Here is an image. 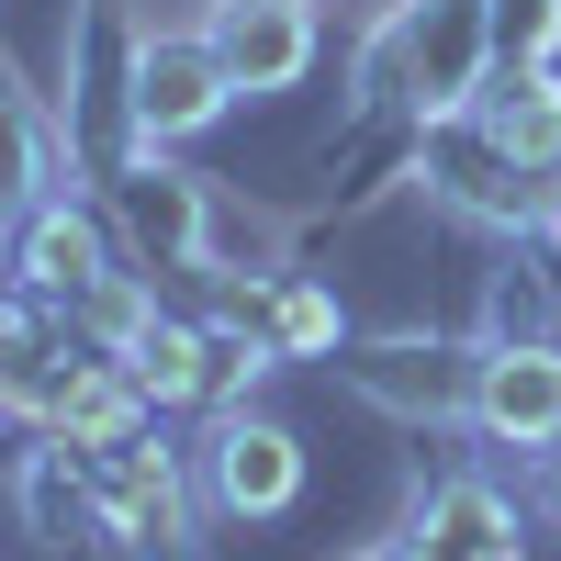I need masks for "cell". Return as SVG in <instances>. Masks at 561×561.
<instances>
[{
  "instance_id": "cell-1",
  "label": "cell",
  "mask_w": 561,
  "mask_h": 561,
  "mask_svg": "<svg viewBox=\"0 0 561 561\" xmlns=\"http://www.w3.org/2000/svg\"><path fill=\"white\" fill-rule=\"evenodd\" d=\"M494 45H505V12L494 0H415L404 23V102L415 113H472L494 90Z\"/></svg>"
},
{
  "instance_id": "cell-2",
  "label": "cell",
  "mask_w": 561,
  "mask_h": 561,
  "mask_svg": "<svg viewBox=\"0 0 561 561\" xmlns=\"http://www.w3.org/2000/svg\"><path fill=\"white\" fill-rule=\"evenodd\" d=\"M225 102H237V79L214 68L203 34H135V57H124V124H135V147H180V135H203Z\"/></svg>"
},
{
  "instance_id": "cell-3",
  "label": "cell",
  "mask_w": 561,
  "mask_h": 561,
  "mask_svg": "<svg viewBox=\"0 0 561 561\" xmlns=\"http://www.w3.org/2000/svg\"><path fill=\"white\" fill-rule=\"evenodd\" d=\"M203 45H214V68L237 79L248 102H270V90H293L314 68V0H214Z\"/></svg>"
},
{
  "instance_id": "cell-4",
  "label": "cell",
  "mask_w": 561,
  "mask_h": 561,
  "mask_svg": "<svg viewBox=\"0 0 561 561\" xmlns=\"http://www.w3.org/2000/svg\"><path fill=\"white\" fill-rule=\"evenodd\" d=\"M113 225L135 237L147 270H203V248H214V192H203L192 169H169L158 147H135L124 192H113Z\"/></svg>"
},
{
  "instance_id": "cell-5",
  "label": "cell",
  "mask_w": 561,
  "mask_h": 561,
  "mask_svg": "<svg viewBox=\"0 0 561 561\" xmlns=\"http://www.w3.org/2000/svg\"><path fill=\"white\" fill-rule=\"evenodd\" d=\"M472 427L505 449H561V348L550 337H494L472 382Z\"/></svg>"
},
{
  "instance_id": "cell-6",
  "label": "cell",
  "mask_w": 561,
  "mask_h": 561,
  "mask_svg": "<svg viewBox=\"0 0 561 561\" xmlns=\"http://www.w3.org/2000/svg\"><path fill=\"white\" fill-rule=\"evenodd\" d=\"M203 483L225 517H280V505L304 494V438L280 427V415H225L203 438Z\"/></svg>"
},
{
  "instance_id": "cell-7",
  "label": "cell",
  "mask_w": 561,
  "mask_h": 561,
  "mask_svg": "<svg viewBox=\"0 0 561 561\" xmlns=\"http://www.w3.org/2000/svg\"><path fill=\"white\" fill-rule=\"evenodd\" d=\"M348 382L393 415H472V382H483V348H438V337H370L348 348Z\"/></svg>"
},
{
  "instance_id": "cell-8",
  "label": "cell",
  "mask_w": 561,
  "mask_h": 561,
  "mask_svg": "<svg viewBox=\"0 0 561 561\" xmlns=\"http://www.w3.org/2000/svg\"><path fill=\"white\" fill-rule=\"evenodd\" d=\"M427 180L460 203V214H483V225H550V192L494 147V135L472 124V113H449L438 124V158H427Z\"/></svg>"
},
{
  "instance_id": "cell-9",
  "label": "cell",
  "mask_w": 561,
  "mask_h": 561,
  "mask_svg": "<svg viewBox=\"0 0 561 561\" xmlns=\"http://www.w3.org/2000/svg\"><path fill=\"white\" fill-rule=\"evenodd\" d=\"M472 124H483L494 147L539 180V192H550V214H561V79H550V68H505L483 102H472Z\"/></svg>"
},
{
  "instance_id": "cell-10",
  "label": "cell",
  "mask_w": 561,
  "mask_h": 561,
  "mask_svg": "<svg viewBox=\"0 0 561 561\" xmlns=\"http://www.w3.org/2000/svg\"><path fill=\"white\" fill-rule=\"evenodd\" d=\"M12 259H23L34 293L79 304L90 280L113 270V214H90V203H34V214H23V237H12Z\"/></svg>"
},
{
  "instance_id": "cell-11",
  "label": "cell",
  "mask_w": 561,
  "mask_h": 561,
  "mask_svg": "<svg viewBox=\"0 0 561 561\" xmlns=\"http://www.w3.org/2000/svg\"><path fill=\"white\" fill-rule=\"evenodd\" d=\"M90 483H102V517L124 528V539H180V460L169 449H147V438H124V449H102L90 460Z\"/></svg>"
},
{
  "instance_id": "cell-12",
  "label": "cell",
  "mask_w": 561,
  "mask_h": 561,
  "mask_svg": "<svg viewBox=\"0 0 561 561\" xmlns=\"http://www.w3.org/2000/svg\"><path fill=\"white\" fill-rule=\"evenodd\" d=\"M415 561H517V517H505V494H494V483H449V494H427Z\"/></svg>"
},
{
  "instance_id": "cell-13",
  "label": "cell",
  "mask_w": 561,
  "mask_h": 561,
  "mask_svg": "<svg viewBox=\"0 0 561 561\" xmlns=\"http://www.w3.org/2000/svg\"><path fill=\"white\" fill-rule=\"evenodd\" d=\"M34 203H57V135H45V113L0 79V214H34Z\"/></svg>"
},
{
  "instance_id": "cell-14",
  "label": "cell",
  "mask_w": 561,
  "mask_h": 561,
  "mask_svg": "<svg viewBox=\"0 0 561 561\" xmlns=\"http://www.w3.org/2000/svg\"><path fill=\"white\" fill-rule=\"evenodd\" d=\"M68 314H79V325H90V337H102L113 359H135V348H147V325H158V293H147V280H124V270H102V280H90Z\"/></svg>"
},
{
  "instance_id": "cell-15",
  "label": "cell",
  "mask_w": 561,
  "mask_h": 561,
  "mask_svg": "<svg viewBox=\"0 0 561 561\" xmlns=\"http://www.w3.org/2000/svg\"><path fill=\"white\" fill-rule=\"evenodd\" d=\"M270 348H280V359H325V348H337V293L280 280V293H270Z\"/></svg>"
},
{
  "instance_id": "cell-16",
  "label": "cell",
  "mask_w": 561,
  "mask_h": 561,
  "mask_svg": "<svg viewBox=\"0 0 561 561\" xmlns=\"http://www.w3.org/2000/svg\"><path fill=\"white\" fill-rule=\"evenodd\" d=\"M359 561H415V539H370V550H359Z\"/></svg>"
},
{
  "instance_id": "cell-17",
  "label": "cell",
  "mask_w": 561,
  "mask_h": 561,
  "mask_svg": "<svg viewBox=\"0 0 561 561\" xmlns=\"http://www.w3.org/2000/svg\"><path fill=\"white\" fill-rule=\"evenodd\" d=\"M0 404H12V382H0Z\"/></svg>"
},
{
  "instance_id": "cell-18",
  "label": "cell",
  "mask_w": 561,
  "mask_h": 561,
  "mask_svg": "<svg viewBox=\"0 0 561 561\" xmlns=\"http://www.w3.org/2000/svg\"><path fill=\"white\" fill-rule=\"evenodd\" d=\"M550 237H561V214H550Z\"/></svg>"
}]
</instances>
